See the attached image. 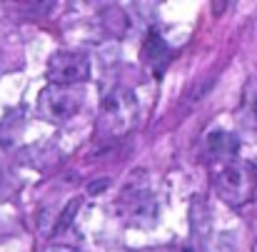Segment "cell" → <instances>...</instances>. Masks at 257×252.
<instances>
[{"label":"cell","mask_w":257,"mask_h":252,"mask_svg":"<svg viewBox=\"0 0 257 252\" xmlns=\"http://www.w3.org/2000/svg\"><path fill=\"white\" fill-rule=\"evenodd\" d=\"M138 120V97L125 85H112L100 100V117H97V138L100 140H117Z\"/></svg>","instance_id":"obj_1"},{"label":"cell","mask_w":257,"mask_h":252,"mask_svg":"<svg viewBox=\"0 0 257 252\" xmlns=\"http://www.w3.org/2000/svg\"><path fill=\"white\" fill-rule=\"evenodd\" d=\"M117 212L125 222L135 227H150L158 217V202L148 187V175L143 170L133 172L117 197Z\"/></svg>","instance_id":"obj_2"},{"label":"cell","mask_w":257,"mask_h":252,"mask_svg":"<svg viewBox=\"0 0 257 252\" xmlns=\"http://www.w3.org/2000/svg\"><path fill=\"white\" fill-rule=\"evenodd\" d=\"M215 190L227 205H245L257 192V170L250 163H230L217 172Z\"/></svg>","instance_id":"obj_3"},{"label":"cell","mask_w":257,"mask_h":252,"mask_svg":"<svg viewBox=\"0 0 257 252\" xmlns=\"http://www.w3.org/2000/svg\"><path fill=\"white\" fill-rule=\"evenodd\" d=\"M83 105V92L68 85H48L38 97V110L50 122L70 120Z\"/></svg>","instance_id":"obj_4"},{"label":"cell","mask_w":257,"mask_h":252,"mask_svg":"<svg viewBox=\"0 0 257 252\" xmlns=\"http://www.w3.org/2000/svg\"><path fill=\"white\" fill-rule=\"evenodd\" d=\"M48 78L53 80V85L75 87L90 78V60L85 53H75V50L55 53L48 63Z\"/></svg>","instance_id":"obj_5"},{"label":"cell","mask_w":257,"mask_h":252,"mask_svg":"<svg viewBox=\"0 0 257 252\" xmlns=\"http://www.w3.org/2000/svg\"><path fill=\"white\" fill-rule=\"evenodd\" d=\"M170 58H172V50H170V45L165 43V38L158 30H150L148 38H145V43H143V63L153 70V75L158 80L163 78Z\"/></svg>","instance_id":"obj_6"},{"label":"cell","mask_w":257,"mask_h":252,"mask_svg":"<svg viewBox=\"0 0 257 252\" xmlns=\"http://www.w3.org/2000/svg\"><path fill=\"white\" fill-rule=\"evenodd\" d=\"M237 150H240V140L232 133L212 130L205 138V155L210 160H230V158L237 155Z\"/></svg>","instance_id":"obj_7"},{"label":"cell","mask_w":257,"mask_h":252,"mask_svg":"<svg viewBox=\"0 0 257 252\" xmlns=\"http://www.w3.org/2000/svg\"><path fill=\"white\" fill-rule=\"evenodd\" d=\"M190 225H192V235H202V232H207V227H210V210H207V205H205L200 197L192 200Z\"/></svg>","instance_id":"obj_8"},{"label":"cell","mask_w":257,"mask_h":252,"mask_svg":"<svg viewBox=\"0 0 257 252\" xmlns=\"http://www.w3.org/2000/svg\"><path fill=\"white\" fill-rule=\"evenodd\" d=\"M240 120L247 122V125H255L257 122V83H250L245 95H242V107H240Z\"/></svg>","instance_id":"obj_9"},{"label":"cell","mask_w":257,"mask_h":252,"mask_svg":"<svg viewBox=\"0 0 257 252\" xmlns=\"http://www.w3.org/2000/svg\"><path fill=\"white\" fill-rule=\"evenodd\" d=\"M78 207H80V200H70L68 202V207L63 210V215H60V222H58V232L60 230H65L70 222H73V215L78 212Z\"/></svg>","instance_id":"obj_10"},{"label":"cell","mask_w":257,"mask_h":252,"mask_svg":"<svg viewBox=\"0 0 257 252\" xmlns=\"http://www.w3.org/2000/svg\"><path fill=\"white\" fill-rule=\"evenodd\" d=\"M43 252H78V250L70 247V245H50V247H45Z\"/></svg>","instance_id":"obj_11"},{"label":"cell","mask_w":257,"mask_h":252,"mask_svg":"<svg viewBox=\"0 0 257 252\" xmlns=\"http://www.w3.org/2000/svg\"><path fill=\"white\" fill-rule=\"evenodd\" d=\"M185 252H190V250H185Z\"/></svg>","instance_id":"obj_12"}]
</instances>
